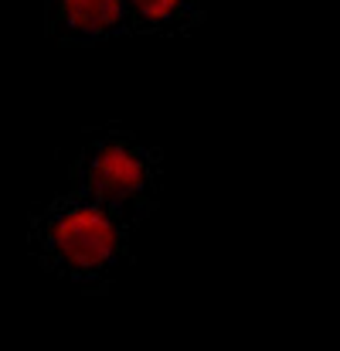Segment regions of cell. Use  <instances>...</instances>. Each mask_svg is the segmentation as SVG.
I'll list each match as a JSON object with an SVG mask.
<instances>
[{"mask_svg":"<svg viewBox=\"0 0 340 351\" xmlns=\"http://www.w3.org/2000/svg\"><path fill=\"white\" fill-rule=\"evenodd\" d=\"M44 34L62 48H89L133 34L126 0H44Z\"/></svg>","mask_w":340,"mask_h":351,"instance_id":"3957f363","label":"cell"},{"mask_svg":"<svg viewBox=\"0 0 340 351\" xmlns=\"http://www.w3.org/2000/svg\"><path fill=\"white\" fill-rule=\"evenodd\" d=\"M164 184L160 147H146L126 126L109 123L92 133L68 167V188L116 208L140 226L157 212Z\"/></svg>","mask_w":340,"mask_h":351,"instance_id":"7a4b0ae2","label":"cell"},{"mask_svg":"<svg viewBox=\"0 0 340 351\" xmlns=\"http://www.w3.org/2000/svg\"><path fill=\"white\" fill-rule=\"evenodd\" d=\"M133 34L184 38L205 24V0H126Z\"/></svg>","mask_w":340,"mask_h":351,"instance_id":"277c9868","label":"cell"},{"mask_svg":"<svg viewBox=\"0 0 340 351\" xmlns=\"http://www.w3.org/2000/svg\"><path fill=\"white\" fill-rule=\"evenodd\" d=\"M133 229L116 208L68 188L31 212L27 252L41 269L75 283L82 293H106L129 263Z\"/></svg>","mask_w":340,"mask_h":351,"instance_id":"6da1fadb","label":"cell"}]
</instances>
